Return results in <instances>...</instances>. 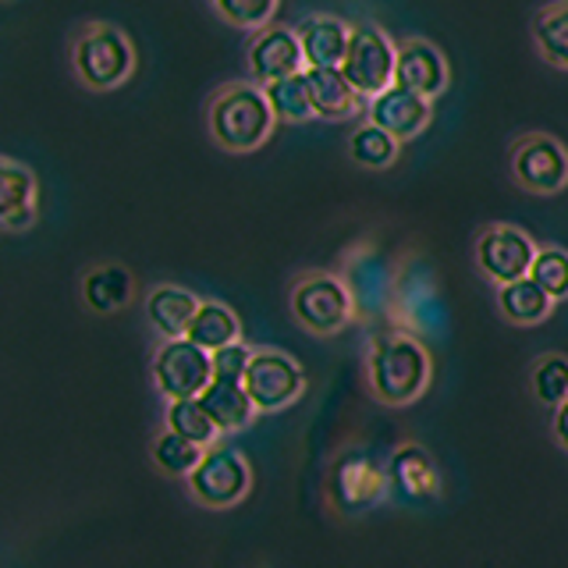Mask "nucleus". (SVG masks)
<instances>
[{"label": "nucleus", "instance_id": "nucleus-15", "mask_svg": "<svg viewBox=\"0 0 568 568\" xmlns=\"http://www.w3.org/2000/svg\"><path fill=\"white\" fill-rule=\"evenodd\" d=\"M426 121H430V100L408 93L402 85H390L387 93H381L369 103V124H377V129H384L395 139L416 135Z\"/></svg>", "mask_w": 568, "mask_h": 568}, {"label": "nucleus", "instance_id": "nucleus-7", "mask_svg": "<svg viewBox=\"0 0 568 568\" xmlns=\"http://www.w3.org/2000/svg\"><path fill=\"white\" fill-rule=\"evenodd\" d=\"M245 390H248V398H253V405L263 408V413L284 408L298 398L302 369L292 355H284V352H274V348L253 352V363L245 369Z\"/></svg>", "mask_w": 568, "mask_h": 568}, {"label": "nucleus", "instance_id": "nucleus-10", "mask_svg": "<svg viewBox=\"0 0 568 568\" xmlns=\"http://www.w3.org/2000/svg\"><path fill=\"white\" fill-rule=\"evenodd\" d=\"M515 178L532 192H558L568 182V153L550 135H526L515 146Z\"/></svg>", "mask_w": 568, "mask_h": 568}, {"label": "nucleus", "instance_id": "nucleus-9", "mask_svg": "<svg viewBox=\"0 0 568 568\" xmlns=\"http://www.w3.org/2000/svg\"><path fill=\"white\" fill-rule=\"evenodd\" d=\"M476 256L487 277H494L497 284H515L529 277L537 248L515 227H487L484 239L476 242Z\"/></svg>", "mask_w": 568, "mask_h": 568}, {"label": "nucleus", "instance_id": "nucleus-13", "mask_svg": "<svg viewBox=\"0 0 568 568\" xmlns=\"http://www.w3.org/2000/svg\"><path fill=\"white\" fill-rule=\"evenodd\" d=\"M298 43L306 68H342L348 58L352 43V26L331 14H310L298 26Z\"/></svg>", "mask_w": 568, "mask_h": 568}, {"label": "nucleus", "instance_id": "nucleus-4", "mask_svg": "<svg viewBox=\"0 0 568 568\" xmlns=\"http://www.w3.org/2000/svg\"><path fill=\"white\" fill-rule=\"evenodd\" d=\"M153 377H156V387L164 390L171 402H182V398H200L217 373H213L210 352L192 345L189 337H178V342L160 345L153 359Z\"/></svg>", "mask_w": 568, "mask_h": 568}, {"label": "nucleus", "instance_id": "nucleus-11", "mask_svg": "<svg viewBox=\"0 0 568 568\" xmlns=\"http://www.w3.org/2000/svg\"><path fill=\"white\" fill-rule=\"evenodd\" d=\"M387 484H390L387 473L363 452L342 455L331 469V497L342 508H366L373 501H381Z\"/></svg>", "mask_w": 568, "mask_h": 568}, {"label": "nucleus", "instance_id": "nucleus-14", "mask_svg": "<svg viewBox=\"0 0 568 568\" xmlns=\"http://www.w3.org/2000/svg\"><path fill=\"white\" fill-rule=\"evenodd\" d=\"M444 82H448V64H444L440 50L426 40H408L398 47V68H395V85L408 89L419 97H437Z\"/></svg>", "mask_w": 568, "mask_h": 568}, {"label": "nucleus", "instance_id": "nucleus-2", "mask_svg": "<svg viewBox=\"0 0 568 568\" xmlns=\"http://www.w3.org/2000/svg\"><path fill=\"white\" fill-rule=\"evenodd\" d=\"M274 124V111L266 93L256 85H231L210 106V129L227 150H253L266 139Z\"/></svg>", "mask_w": 568, "mask_h": 568}, {"label": "nucleus", "instance_id": "nucleus-6", "mask_svg": "<svg viewBox=\"0 0 568 568\" xmlns=\"http://www.w3.org/2000/svg\"><path fill=\"white\" fill-rule=\"evenodd\" d=\"M292 313L298 316L302 327H310L316 334H331V331H342L352 320V295L337 277L310 274L295 284Z\"/></svg>", "mask_w": 568, "mask_h": 568}, {"label": "nucleus", "instance_id": "nucleus-19", "mask_svg": "<svg viewBox=\"0 0 568 568\" xmlns=\"http://www.w3.org/2000/svg\"><path fill=\"white\" fill-rule=\"evenodd\" d=\"M313 111L320 118H348L359 106V93L352 89L342 68H306Z\"/></svg>", "mask_w": 568, "mask_h": 568}, {"label": "nucleus", "instance_id": "nucleus-17", "mask_svg": "<svg viewBox=\"0 0 568 568\" xmlns=\"http://www.w3.org/2000/svg\"><path fill=\"white\" fill-rule=\"evenodd\" d=\"M36 217V178L29 168L4 160L0 164V221L4 227L18 231L29 227Z\"/></svg>", "mask_w": 568, "mask_h": 568}, {"label": "nucleus", "instance_id": "nucleus-23", "mask_svg": "<svg viewBox=\"0 0 568 568\" xmlns=\"http://www.w3.org/2000/svg\"><path fill=\"white\" fill-rule=\"evenodd\" d=\"M263 93H266V103H271L274 118L302 121V118L316 114V111H313V97H310V79H306V71H298V75H288V79H281V82L263 85Z\"/></svg>", "mask_w": 568, "mask_h": 568}, {"label": "nucleus", "instance_id": "nucleus-8", "mask_svg": "<svg viewBox=\"0 0 568 568\" xmlns=\"http://www.w3.org/2000/svg\"><path fill=\"white\" fill-rule=\"evenodd\" d=\"M189 487L210 508L235 505L239 497L248 490V466H245V458L239 452L213 448L200 462V469L189 476Z\"/></svg>", "mask_w": 568, "mask_h": 568}, {"label": "nucleus", "instance_id": "nucleus-3", "mask_svg": "<svg viewBox=\"0 0 568 568\" xmlns=\"http://www.w3.org/2000/svg\"><path fill=\"white\" fill-rule=\"evenodd\" d=\"M395 68H398V50L387 43V36L377 26H352V43L342 71L355 93L377 100L395 85Z\"/></svg>", "mask_w": 568, "mask_h": 568}, {"label": "nucleus", "instance_id": "nucleus-28", "mask_svg": "<svg viewBox=\"0 0 568 568\" xmlns=\"http://www.w3.org/2000/svg\"><path fill=\"white\" fill-rule=\"evenodd\" d=\"M537 43L550 64L568 68V4H555L537 18Z\"/></svg>", "mask_w": 568, "mask_h": 568}, {"label": "nucleus", "instance_id": "nucleus-27", "mask_svg": "<svg viewBox=\"0 0 568 568\" xmlns=\"http://www.w3.org/2000/svg\"><path fill=\"white\" fill-rule=\"evenodd\" d=\"M348 150H352V160H355V164L384 168V164H390V160H395V153H398V139H395V135H387L384 129H377V124H363V129H355V132H352Z\"/></svg>", "mask_w": 568, "mask_h": 568}, {"label": "nucleus", "instance_id": "nucleus-16", "mask_svg": "<svg viewBox=\"0 0 568 568\" xmlns=\"http://www.w3.org/2000/svg\"><path fill=\"white\" fill-rule=\"evenodd\" d=\"M387 479L402 497H408V501H434L440 494V473L434 466V458L426 455V448H419V444H402V448L390 455Z\"/></svg>", "mask_w": 568, "mask_h": 568}, {"label": "nucleus", "instance_id": "nucleus-5", "mask_svg": "<svg viewBox=\"0 0 568 568\" xmlns=\"http://www.w3.org/2000/svg\"><path fill=\"white\" fill-rule=\"evenodd\" d=\"M75 71L93 89H111L132 71V47L114 26H89L75 40Z\"/></svg>", "mask_w": 568, "mask_h": 568}, {"label": "nucleus", "instance_id": "nucleus-21", "mask_svg": "<svg viewBox=\"0 0 568 568\" xmlns=\"http://www.w3.org/2000/svg\"><path fill=\"white\" fill-rule=\"evenodd\" d=\"M185 337L210 355L227 345H239V316L227 306H221V302H203Z\"/></svg>", "mask_w": 568, "mask_h": 568}, {"label": "nucleus", "instance_id": "nucleus-18", "mask_svg": "<svg viewBox=\"0 0 568 568\" xmlns=\"http://www.w3.org/2000/svg\"><path fill=\"white\" fill-rule=\"evenodd\" d=\"M200 306H203V302H195L192 292L174 288V284H160V288H153L150 298H146V313L153 320V327L160 334H168V342H178V337L189 334Z\"/></svg>", "mask_w": 568, "mask_h": 568}, {"label": "nucleus", "instance_id": "nucleus-29", "mask_svg": "<svg viewBox=\"0 0 568 568\" xmlns=\"http://www.w3.org/2000/svg\"><path fill=\"white\" fill-rule=\"evenodd\" d=\"M529 277L537 281L550 298H565L568 295V253L555 245L540 248L537 260H532Z\"/></svg>", "mask_w": 568, "mask_h": 568}, {"label": "nucleus", "instance_id": "nucleus-32", "mask_svg": "<svg viewBox=\"0 0 568 568\" xmlns=\"http://www.w3.org/2000/svg\"><path fill=\"white\" fill-rule=\"evenodd\" d=\"M253 363V352L245 345H227L221 352H213V373H217L221 381H239L245 384V369Z\"/></svg>", "mask_w": 568, "mask_h": 568}, {"label": "nucleus", "instance_id": "nucleus-33", "mask_svg": "<svg viewBox=\"0 0 568 568\" xmlns=\"http://www.w3.org/2000/svg\"><path fill=\"white\" fill-rule=\"evenodd\" d=\"M555 434H558V440L568 448V402L558 405V413H555Z\"/></svg>", "mask_w": 568, "mask_h": 568}, {"label": "nucleus", "instance_id": "nucleus-22", "mask_svg": "<svg viewBox=\"0 0 568 568\" xmlns=\"http://www.w3.org/2000/svg\"><path fill=\"white\" fill-rule=\"evenodd\" d=\"M497 302H501V310L515 320V324H537L550 313V298L537 281L532 277H523L515 284H501V292H497Z\"/></svg>", "mask_w": 568, "mask_h": 568}, {"label": "nucleus", "instance_id": "nucleus-31", "mask_svg": "<svg viewBox=\"0 0 568 568\" xmlns=\"http://www.w3.org/2000/svg\"><path fill=\"white\" fill-rule=\"evenodd\" d=\"M217 11L235 26L266 29V22H271V14H274V4H271V0H248V4H239V0H221Z\"/></svg>", "mask_w": 568, "mask_h": 568}, {"label": "nucleus", "instance_id": "nucleus-1", "mask_svg": "<svg viewBox=\"0 0 568 568\" xmlns=\"http://www.w3.org/2000/svg\"><path fill=\"white\" fill-rule=\"evenodd\" d=\"M430 381V359L426 348L408 334H384L369 355V384L377 398L390 405H405L423 395Z\"/></svg>", "mask_w": 568, "mask_h": 568}, {"label": "nucleus", "instance_id": "nucleus-24", "mask_svg": "<svg viewBox=\"0 0 568 568\" xmlns=\"http://www.w3.org/2000/svg\"><path fill=\"white\" fill-rule=\"evenodd\" d=\"M132 295V277L121 271V266H100L85 277V302L97 313H111L121 310Z\"/></svg>", "mask_w": 568, "mask_h": 568}, {"label": "nucleus", "instance_id": "nucleus-12", "mask_svg": "<svg viewBox=\"0 0 568 568\" xmlns=\"http://www.w3.org/2000/svg\"><path fill=\"white\" fill-rule=\"evenodd\" d=\"M306 58H302V43H298V32L292 29H281V26H266L256 32L253 47H248V68H253V75L271 85V82H281L288 75H298Z\"/></svg>", "mask_w": 568, "mask_h": 568}, {"label": "nucleus", "instance_id": "nucleus-20", "mask_svg": "<svg viewBox=\"0 0 568 568\" xmlns=\"http://www.w3.org/2000/svg\"><path fill=\"white\" fill-rule=\"evenodd\" d=\"M200 402L210 413V419L217 423V430H239V426H245L256 413V405H253V398H248L245 384H239V381L213 377V384L203 390Z\"/></svg>", "mask_w": 568, "mask_h": 568}, {"label": "nucleus", "instance_id": "nucleus-25", "mask_svg": "<svg viewBox=\"0 0 568 568\" xmlns=\"http://www.w3.org/2000/svg\"><path fill=\"white\" fill-rule=\"evenodd\" d=\"M153 458H156V466L171 476H192L195 469H200V462L206 458V452L200 448V444H192L189 437L164 430L153 444Z\"/></svg>", "mask_w": 568, "mask_h": 568}, {"label": "nucleus", "instance_id": "nucleus-26", "mask_svg": "<svg viewBox=\"0 0 568 568\" xmlns=\"http://www.w3.org/2000/svg\"><path fill=\"white\" fill-rule=\"evenodd\" d=\"M168 423H171V430H174V434L189 437L192 444H200V448H206V444L221 434V430H217V423L210 419V413L203 408L200 398L171 402V408H168Z\"/></svg>", "mask_w": 568, "mask_h": 568}, {"label": "nucleus", "instance_id": "nucleus-30", "mask_svg": "<svg viewBox=\"0 0 568 568\" xmlns=\"http://www.w3.org/2000/svg\"><path fill=\"white\" fill-rule=\"evenodd\" d=\"M532 390L547 405H565L568 402V359L565 355H547L540 359L537 373H532Z\"/></svg>", "mask_w": 568, "mask_h": 568}]
</instances>
